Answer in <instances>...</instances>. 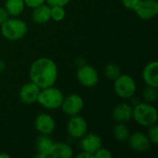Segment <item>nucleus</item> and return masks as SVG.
I'll list each match as a JSON object with an SVG mask.
<instances>
[{"instance_id": "6ab92c4d", "label": "nucleus", "mask_w": 158, "mask_h": 158, "mask_svg": "<svg viewBox=\"0 0 158 158\" xmlns=\"http://www.w3.org/2000/svg\"><path fill=\"white\" fill-rule=\"evenodd\" d=\"M25 7V4L23 0H6L5 9L7 14L12 17H17L20 15Z\"/></svg>"}, {"instance_id": "473e14b6", "label": "nucleus", "mask_w": 158, "mask_h": 158, "mask_svg": "<svg viewBox=\"0 0 158 158\" xmlns=\"http://www.w3.org/2000/svg\"><path fill=\"white\" fill-rule=\"evenodd\" d=\"M4 68H5V66H4V63H3L2 61H0V71H2V70L4 69Z\"/></svg>"}, {"instance_id": "ddd939ff", "label": "nucleus", "mask_w": 158, "mask_h": 158, "mask_svg": "<svg viewBox=\"0 0 158 158\" xmlns=\"http://www.w3.org/2000/svg\"><path fill=\"white\" fill-rule=\"evenodd\" d=\"M81 148L82 151H86L92 155L95 151H97L100 147H102V139L99 135L95 133H89L85 134L83 137L81 138Z\"/></svg>"}, {"instance_id": "2f4dec72", "label": "nucleus", "mask_w": 158, "mask_h": 158, "mask_svg": "<svg viewBox=\"0 0 158 158\" xmlns=\"http://www.w3.org/2000/svg\"><path fill=\"white\" fill-rule=\"evenodd\" d=\"M0 158H10V156L7 154H0Z\"/></svg>"}, {"instance_id": "4468645a", "label": "nucleus", "mask_w": 158, "mask_h": 158, "mask_svg": "<svg viewBox=\"0 0 158 158\" xmlns=\"http://www.w3.org/2000/svg\"><path fill=\"white\" fill-rule=\"evenodd\" d=\"M112 117L117 123H126L132 118V106L127 103H120L114 107Z\"/></svg>"}, {"instance_id": "a878e982", "label": "nucleus", "mask_w": 158, "mask_h": 158, "mask_svg": "<svg viewBox=\"0 0 158 158\" xmlns=\"http://www.w3.org/2000/svg\"><path fill=\"white\" fill-rule=\"evenodd\" d=\"M71 0H45L47 5L50 6H67Z\"/></svg>"}, {"instance_id": "7ed1b4c3", "label": "nucleus", "mask_w": 158, "mask_h": 158, "mask_svg": "<svg viewBox=\"0 0 158 158\" xmlns=\"http://www.w3.org/2000/svg\"><path fill=\"white\" fill-rule=\"evenodd\" d=\"M2 35L9 41H18L28 31L27 24L19 19H7L1 25Z\"/></svg>"}, {"instance_id": "9b49d317", "label": "nucleus", "mask_w": 158, "mask_h": 158, "mask_svg": "<svg viewBox=\"0 0 158 158\" xmlns=\"http://www.w3.org/2000/svg\"><path fill=\"white\" fill-rule=\"evenodd\" d=\"M130 147L138 153H144L149 150L151 146V142L146 134L143 132H134L130 135L129 139Z\"/></svg>"}, {"instance_id": "9d476101", "label": "nucleus", "mask_w": 158, "mask_h": 158, "mask_svg": "<svg viewBox=\"0 0 158 158\" xmlns=\"http://www.w3.org/2000/svg\"><path fill=\"white\" fill-rule=\"evenodd\" d=\"M34 126L36 131L40 134H45V135L52 134L56 129V123L54 118L46 113L39 114L36 117L34 121Z\"/></svg>"}, {"instance_id": "c756f323", "label": "nucleus", "mask_w": 158, "mask_h": 158, "mask_svg": "<svg viewBox=\"0 0 158 158\" xmlns=\"http://www.w3.org/2000/svg\"><path fill=\"white\" fill-rule=\"evenodd\" d=\"M76 157L78 158H94L93 156V155L92 154H90V153H88V152H86V151H81L79 155H77V156Z\"/></svg>"}, {"instance_id": "7c9ffc66", "label": "nucleus", "mask_w": 158, "mask_h": 158, "mask_svg": "<svg viewBox=\"0 0 158 158\" xmlns=\"http://www.w3.org/2000/svg\"><path fill=\"white\" fill-rule=\"evenodd\" d=\"M34 157L36 158H45V157H48L46 155H44V154H41V153H37L35 156H34Z\"/></svg>"}, {"instance_id": "39448f33", "label": "nucleus", "mask_w": 158, "mask_h": 158, "mask_svg": "<svg viewBox=\"0 0 158 158\" xmlns=\"http://www.w3.org/2000/svg\"><path fill=\"white\" fill-rule=\"evenodd\" d=\"M114 81V91L118 96L123 99H129L134 95L136 82L132 77L127 74H121Z\"/></svg>"}, {"instance_id": "b1692460", "label": "nucleus", "mask_w": 158, "mask_h": 158, "mask_svg": "<svg viewBox=\"0 0 158 158\" xmlns=\"http://www.w3.org/2000/svg\"><path fill=\"white\" fill-rule=\"evenodd\" d=\"M148 132H147V137L149 138L151 143L153 144H157L158 143V126L157 124H154L150 127H148Z\"/></svg>"}, {"instance_id": "423d86ee", "label": "nucleus", "mask_w": 158, "mask_h": 158, "mask_svg": "<svg viewBox=\"0 0 158 158\" xmlns=\"http://www.w3.org/2000/svg\"><path fill=\"white\" fill-rule=\"evenodd\" d=\"M133 11L143 20L152 19L158 14L157 0H140Z\"/></svg>"}, {"instance_id": "412c9836", "label": "nucleus", "mask_w": 158, "mask_h": 158, "mask_svg": "<svg viewBox=\"0 0 158 158\" xmlns=\"http://www.w3.org/2000/svg\"><path fill=\"white\" fill-rule=\"evenodd\" d=\"M105 75L107 79L115 81L121 75V69L118 65L114 63H109L105 68Z\"/></svg>"}, {"instance_id": "6e6552de", "label": "nucleus", "mask_w": 158, "mask_h": 158, "mask_svg": "<svg viewBox=\"0 0 158 158\" xmlns=\"http://www.w3.org/2000/svg\"><path fill=\"white\" fill-rule=\"evenodd\" d=\"M83 106H84V102L81 96L73 94L67 97H64L60 107L62 108V111L66 115L71 117V116L79 115L80 112L82 110Z\"/></svg>"}, {"instance_id": "f8f14e48", "label": "nucleus", "mask_w": 158, "mask_h": 158, "mask_svg": "<svg viewBox=\"0 0 158 158\" xmlns=\"http://www.w3.org/2000/svg\"><path fill=\"white\" fill-rule=\"evenodd\" d=\"M40 91L41 89L36 84H34L31 81L28 82L20 88L19 93V99L23 104H26V105L33 104L37 102V98H38Z\"/></svg>"}, {"instance_id": "0eeeda50", "label": "nucleus", "mask_w": 158, "mask_h": 158, "mask_svg": "<svg viewBox=\"0 0 158 158\" xmlns=\"http://www.w3.org/2000/svg\"><path fill=\"white\" fill-rule=\"evenodd\" d=\"M77 80L84 87H94L99 81L96 69L89 65H82L77 70Z\"/></svg>"}, {"instance_id": "5701e85b", "label": "nucleus", "mask_w": 158, "mask_h": 158, "mask_svg": "<svg viewBox=\"0 0 158 158\" xmlns=\"http://www.w3.org/2000/svg\"><path fill=\"white\" fill-rule=\"evenodd\" d=\"M66 16V12L64 6H51V19L55 21H61L64 19Z\"/></svg>"}, {"instance_id": "c85d7f7f", "label": "nucleus", "mask_w": 158, "mask_h": 158, "mask_svg": "<svg viewBox=\"0 0 158 158\" xmlns=\"http://www.w3.org/2000/svg\"><path fill=\"white\" fill-rule=\"evenodd\" d=\"M8 17H9V15L7 14V12L5 9V7L0 6V25L2 23H4L8 19Z\"/></svg>"}, {"instance_id": "2eb2a0df", "label": "nucleus", "mask_w": 158, "mask_h": 158, "mask_svg": "<svg viewBox=\"0 0 158 158\" xmlns=\"http://www.w3.org/2000/svg\"><path fill=\"white\" fill-rule=\"evenodd\" d=\"M143 79L147 86L158 87V63L151 61L144 67L143 70Z\"/></svg>"}, {"instance_id": "cd10ccee", "label": "nucleus", "mask_w": 158, "mask_h": 158, "mask_svg": "<svg viewBox=\"0 0 158 158\" xmlns=\"http://www.w3.org/2000/svg\"><path fill=\"white\" fill-rule=\"evenodd\" d=\"M140 0H121L123 6L128 8V9H131V10H133L134 7L136 6V5L138 4Z\"/></svg>"}, {"instance_id": "aec40b11", "label": "nucleus", "mask_w": 158, "mask_h": 158, "mask_svg": "<svg viewBox=\"0 0 158 158\" xmlns=\"http://www.w3.org/2000/svg\"><path fill=\"white\" fill-rule=\"evenodd\" d=\"M113 135L117 141L125 142L128 141L131 133L129 128L125 125V123H117L113 128Z\"/></svg>"}, {"instance_id": "393cba45", "label": "nucleus", "mask_w": 158, "mask_h": 158, "mask_svg": "<svg viewBox=\"0 0 158 158\" xmlns=\"http://www.w3.org/2000/svg\"><path fill=\"white\" fill-rule=\"evenodd\" d=\"M94 158H111L112 154L108 149L100 147L97 151H95L93 155Z\"/></svg>"}, {"instance_id": "f03ea898", "label": "nucleus", "mask_w": 158, "mask_h": 158, "mask_svg": "<svg viewBox=\"0 0 158 158\" xmlns=\"http://www.w3.org/2000/svg\"><path fill=\"white\" fill-rule=\"evenodd\" d=\"M132 118L141 126L150 127L157 122V110L149 103H139L132 107Z\"/></svg>"}, {"instance_id": "bb28decb", "label": "nucleus", "mask_w": 158, "mask_h": 158, "mask_svg": "<svg viewBox=\"0 0 158 158\" xmlns=\"http://www.w3.org/2000/svg\"><path fill=\"white\" fill-rule=\"evenodd\" d=\"M23 1H24L25 6L31 7V8H34L45 3V0H23Z\"/></svg>"}, {"instance_id": "a211bd4d", "label": "nucleus", "mask_w": 158, "mask_h": 158, "mask_svg": "<svg viewBox=\"0 0 158 158\" xmlns=\"http://www.w3.org/2000/svg\"><path fill=\"white\" fill-rule=\"evenodd\" d=\"M53 144H54L53 140L49 137V135H45V134H41L36 139V142H35L37 153L46 155L48 157H49L50 149L53 146Z\"/></svg>"}, {"instance_id": "dca6fc26", "label": "nucleus", "mask_w": 158, "mask_h": 158, "mask_svg": "<svg viewBox=\"0 0 158 158\" xmlns=\"http://www.w3.org/2000/svg\"><path fill=\"white\" fill-rule=\"evenodd\" d=\"M31 19L37 24H44L51 19V6L43 4L33 8Z\"/></svg>"}, {"instance_id": "4be33fe9", "label": "nucleus", "mask_w": 158, "mask_h": 158, "mask_svg": "<svg viewBox=\"0 0 158 158\" xmlns=\"http://www.w3.org/2000/svg\"><path fill=\"white\" fill-rule=\"evenodd\" d=\"M158 96V92L157 88L156 87H152V86H147L143 94V97L144 102L152 104L155 101H156Z\"/></svg>"}, {"instance_id": "20e7f679", "label": "nucleus", "mask_w": 158, "mask_h": 158, "mask_svg": "<svg viewBox=\"0 0 158 158\" xmlns=\"http://www.w3.org/2000/svg\"><path fill=\"white\" fill-rule=\"evenodd\" d=\"M63 99L64 95L62 92L53 85L47 88L41 89L37 98V102L46 109L55 110L60 108Z\"/></svg>"}, {"instance_id": "f3484780", "label": "nucleus", "mask_w": 158, "mask_h": 158, "mask_svg": "<svg viewBox=\"0 0 158 158\" xmlns=\"http://www.w3.org/2000/svg\"><path fill=\"white\" fill-rule=\"evenodd\" d=\"M73 156L72 148L65 143H54L49 152V157L70 158Z\"/></svg>"}, {"instance_id": "1a4fd4ad", "label": "nucleus", "mask_w": 158, "mask_h": 158, "mask_svg": "<svg viewBox=\"0 0 158 158\" xmlns=\"http://www.w3.org/2000/svg\"><path fill=\"white\" fill-rule=\"evenodd\" d=\"M67 131L69 136H71L72 138L81 139L87 133L88 125L86 120L82 117L79 115L71 116L67 125Z\"/></svg>"}, {"instance_id": "f257e3e1", "label": "nucleus", "mask_w": 158, "mask_h": 158, "mask_svg": "<svg viewBox=\"0 0 158 158\" xmlns=\"http://www.w3.org/2000/svg\"><path fill=\"white\" fill-rule=\"evenodd\" d=\"M31 81L40 89L53 86L57 79L56 64L50 58L40 57L32 62L30 68Z\"/></svg>"}]
</instances>
